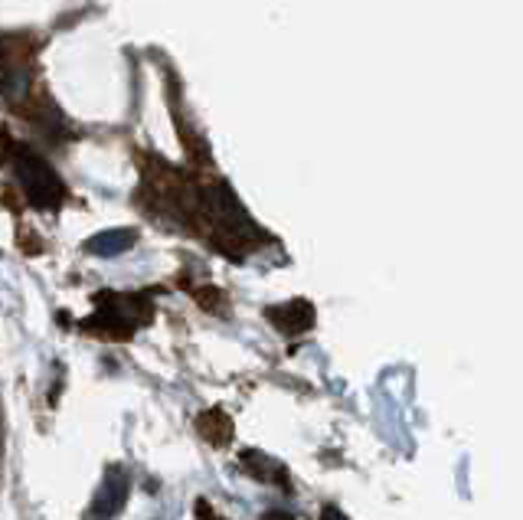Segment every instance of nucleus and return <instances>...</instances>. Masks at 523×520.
<instances>
[{
    "label": "nucleus",
    "mask_w": 523,
    "mask_h": 520,
    "mask_svg": "<svg viewBox=\"0 0 523 520\" xmlns=\"http://www.w3.org/2000/svg\"><path fill=\"white\" fill-rule=\"evenodd\" d=\"M95 308L99 311L92 314L89 327H102L111 337H128L154 318V295L151 291H137V295L102 291L95 295Z\"/></svg>",
    "instance_id": "obj_2"
},
{
    "label": "nucleus",
    "mask_w": 523,
    "mask_h": 520,
    "mask_svg": "<svg viewBox=\"0 0 523 520\" xmlns=\"http://www.w3.org/2000/svg\"><path fill=\"white\" fill-rule=\"evenodd\" d=\"M199 432L209 445H229L233 442V419L223 409H207L199 416Z\"/></svg>",
    "instance_id": "obj_6"
},
{
    "label": "nucleus",
    "mask_w": 523,
    "mask_h": 520,
    "mask_svg": "<svg viewBox=\"0 0 523 520\" xmlns=\"http://www.w3.org/2000/svg\"><path fill=\"white\" fill-rule=\"evenodd\" d=\"M321 520H347V517H343L337 507H324V511H321Z\"/></svg>",
    "instance_id": "obj_8"
},
{
    "label": "nucleus",
    "mask_w": 523,
    "mask_h": 520,
    "mask_svg": "<svg viewBox=\"0 0 523 520\" xmlns=\"http://www.w3.org/2000/svg\"><path fill=\"white\" fill-rule=\"evenodd\" d=\"M239 462H243L249 471H253L259 481H271V485H281L285 491H288V478H285V468L275 462V458L262 455V452L255 449H245L243 455H239Z\"/></svg>",
    "instance_id": "obj_5"
},
{
    "label": "nucleus",
    "mask_w": 523,
    "mask_h": 520,
    "mask_svg": "<svg viewBox=\"0 0 523 520\" xmlns=\"http://www.w3.org/2000/svg\"><path fill=\"white\" fill-rule=\"evenodd\" d=\"M197 514H199V520H219L217 514H209V507H207V504H199V507H197Z\"/></svg>",
    "instance_id": "obj_10"
},
{
    "label": "nucleus",
    "mask_w": 523,
    "mask_h": 520,
    "mask_svg": "<svg viewBox=\"0 0 523 520\" xmlns=\"http://www.w3.org/2000/svg\"><path fill=\"white\" fill-rule=\"evenodd\" d=\"M7 164L10 171L17 174L20 187L27 193V200L37 210H59L66 190L59 174L49 167V164L40 157L37 151H30L27 144L7 141Z\"/></svg>",
    "instance_id": "obj_1"
},
{
    "label": "nucleus",
    "mask_w": 523,
    "mask_h": 520,
    "mask_svg": "<svg viewBox=\"0 0 523 520\" xmlns=\"http://www.w3.org/2000/svg\"><path fill=\"white\" fill-rule=\"evenodd\" d=\"M128 501V475L121 468H109L105 478H102L99 491L92 498V511L89 517L92 520H111Z\"/></svg>",
    "instance_id": "obj_3"
},
{
    "label": "nucleus",
    "mask_w": 523,
    "mask_h": 520,
    "mask_svg": "<svg viewBox=\"0 0 523 520\" xmlns=\"http://www.w3.org/2000/svg\"><path fill=\"white\" fill-rule=\"evenodd\" d=\"M265 318L285 334H305L315 327V308H311V301H305V298H295V301L269 308Z\"/></svg>",
    "instance_id": "obj_4"
},
{
    "label": "nucleus",
    "mask_w": 523,
    "mask_h": 520,
    "mask_svg": "<svg viewBox=\"0 0 523 520\" xmlns=\"http://www.w3.org/2000/svg\"><path fill=\"white\" fill-rule=\"evenodd\" d=\"M262 520H295V517H291V514H285V511H269Z\"/></svg>",
    "instance_id": "obj_9"
},
{
    "label": "nucleus",
    "mask_w": 523,
    "mask_h": 520,
    "mask_svg": "<svg viewBox=\"0 0 523 520\" xmlns=\"http://www.w3.org/2000/svg\"><path fill=\"white\" fill-rule=\"evenodd\" d=\"M135 239H137V236L131 233V229H109V233L92 236L85 249L95 252V256H118V252L131 249V246H135Z\"/></svg>",
    "instance_id": "obj_7"
}]
</instances>
